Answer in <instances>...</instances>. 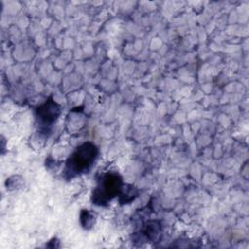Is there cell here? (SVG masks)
Wrapping results in <instances>:
<instances>
[{
	"mask_svg": "<svg viewBox=\"0 0 249 249\" xmlns=\"http://www.w3.org/2000/svg\"><path fill=\"white\" fill-rule=\"evenodd\" d=\"M99 155L98 147L90 141L79 145L67 158L62 176L66 180H72L90 170Z\"/></svg>",
	"mask_w": 249,
	"mask_h": 249,
	"instance_id": "cell-1",
	"label": "cell"
},
{
	"mask_svg": "<svg viewBox=\"0 0 249 249\" xmlns=\"http://www.w3.org/2000/svg\"><path fill=\"white\" fill-rule=\"evenodd\" d=\"M123 177L116 171H107L97 178L91 193V202L97 206H107L118 197L124 187Z\"/></svg>",
	"mask_w": 249,
	"mask_h": 249,
	"instance_id": "cell-2",
	"label": "cell"
},
{
	"mask_svg": "<svg viewBox=\"0 0 249 249\" xmlns=\"http://www.w3.org/2000/svg\"><path fill=\"white\" fill-rule=\"evenodd\" d=\"M61 114L60 105L53 98L49 97L44 103L35 109L36 124L42 132H50Z\"/></svg>",
	"mask_w": 249,
	"mask_h": 249,
	"instance_id": "cell-3",
	"label": "cell"
},
{
	"mask_svg": "<svg viewBox=\"0 0 249 249\" xmlns=\"http://www.w3.org/2000/svg\"><path fill=\"white\" fill-rule=\"evenodd\" d=\"M161 231H162V227L160 222L158 220H150L145 223L140 233L147 241L155 242L160 239L161 235Z\"/></svg>",
	"mask_w": 249,
	"mask_h": 249,
	"instance_id": "cell-4",
	"label": "cell"
},
{
	"mask_svg": "<svg viewBox=\"0 0 249 249\" xmlns=\"http://www.w3.org/2000/svg\"><path fill=\"white\" fill-rule=\"evenodd\" d=\"M139 194V190L132 185H125L124 184V187L122 189V192L120 194L119 197V201L122 204H125V203H129L131 201H133Z\"/></svg>",
	"mask_w": 249,
	"mask_h": 249,
	"instance_id": "cell-5",
	"label": "cell"
},
{
	"mask_svg": "<svg viewBox=\"0 0 249 249\" xmlns=\"http://www.w3.org/2000/svg\"><path fill=\"white\" fill-rule=\"evenodd\" d=\"M94 216L87 209H83L80 214V223L85 230H89L94 225Z\"/></svg>",
	"mask_w": 249,
	"mask_h": 249,
	"instance_id": "cell-6",
	"label": "cell"
}]
</instances>
